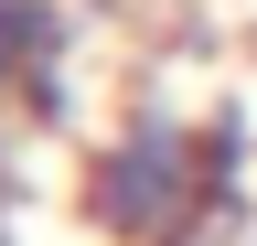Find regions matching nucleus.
<instances>
[{"label": "nucleus", "mask_w": 257, "mask_h": 246, "mask_svg": "<svg viewBox=\"0 0 257 246\" xmlns=\"http://www.w3.org/2000/svg\"><path fill=\"white\" fill-rule=\"evenodd\" d=\"M257 182V118L128 86L118 118L75 150V214L96 246H214L236 235Z\"/></svg>", "instance_id": "obj_1"}, {"label": "nucleus", "mask_w": 257, "mask_h": 246, "mask_svg": "<svg viewBox=\"0 0 257 246\" xmlns=\"http://www.w3.org/2000/svg\"><path fill=\"white\" fill-rule=\"evenodd\" d=\"M0 118L11 129L86 118V11L75 0H0Z\"/></svg>", "instance_id": "obj_2"}]
</instances>
